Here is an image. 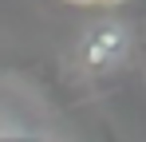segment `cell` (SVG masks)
Returning a JSON list of instances; mask_svg holds the SVG:
<instances>
[{"instance_id":"7a4b0ae2","label":"cell","mask_w":146,"mask_h":142,"mask_svg":"<svg viewBox=\"0 0 146 142\" xmlns=\"http://www.w3.org/2000/svg\"><path fill=\"white\" fill-rule=\"evenodd\" d=\"M63 4H75V8H119L126 0H63Z\"/></svg>"},{"instance_id":"6da1fadb","label":"cell","mask_w":146,"mask_h":142,"mask_svg":"<svg viewBox=\"0 0 146 142\" xmlns=\"http://www.w3.org/2000/svg\"><path fill=\"white\" fill-rule=\"evenodd\" d=\"M130 55V32L119 20H99L79 40V63L87 75H107Z\"/></svg>"}]
</instances>
